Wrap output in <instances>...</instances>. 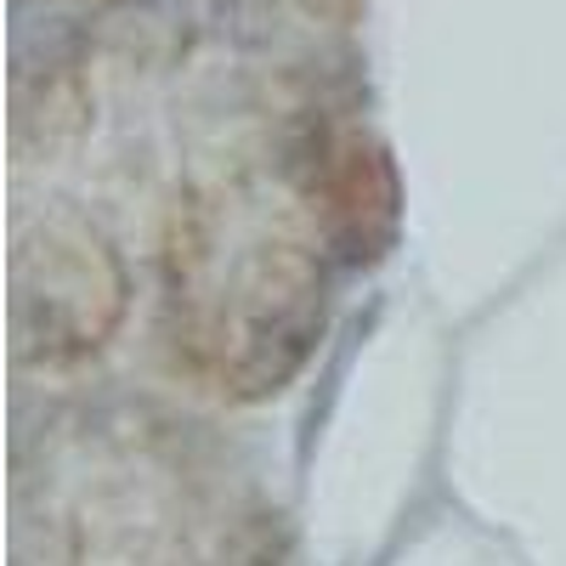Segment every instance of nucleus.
Here are the masks:
<instances>
[{"mask_svg": "<svg viewBox=\"0 0 566 566\" xmlns=\"http://www.w3.org/2000/svg\"><path fill=\"white\" fill-rule=\"evenodd\" d=\"M363 0H18V80L85 91L108 80L239 85L346 57Z\"/></svg>", "mask_w": 566, "mask_h": 566, "instance_id": "f257e3e1", "label": "nucleus"}]
</instances>
